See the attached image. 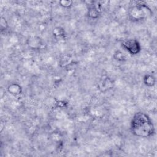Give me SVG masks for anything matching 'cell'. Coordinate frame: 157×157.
<instances>
[{
    "instance_id": "52a82bcc",
    "label": "cell",
    "mask_w": 157,
    "mask_h": 157,
    "mask_svg": "<svg viewBox=\"0 0 157 157\" xmlns=\"http://www.w3.org/2000/svg\"><path fill=\"white\" fill-rule=\"evenodd\" d=\"M113 58L119 61H124L126 60V56L125 54H124L120 50H117L113 54Z\"/></svg>"
},
{
    "instance_id": "277c9868",
    "label": "cell",
    "mask_w": 157,
    "mask_h": 157,
    "mask_svg": "<svg viewBox=\"0 0 157 157\" xmlns=\"http://www.w3.org/2000/svg\"><path fill=\"white\" fill-rule=\"evenodd\" d=\"M7 91L10 94L13 96H17L21 94L22 88L21 86L17 83H12L7 87Z\"/></svg>"
},
{
    "instance_id": "6da1fadb",
    "label": "cell",
    "mask_w": 157,
    "mask_h": 157,
    "mask_svg": "<svg viewBox=\"0 0 157 157\" xmlns=\"http://www.w3.org/2000/svg\"><path fill=\"white\" fill-rule=\"evenodd\" d=\"M132 133L139 137H149L155 133V127L150 117L143 112H137L131 121Z\"/></svg>"
},
{
    "instance_id": "3957f363",
    "label": "cell",
    "mask_w": 157,
    "mask_h": 157,
    "mask_svg": "<svg viewBox=\"0 0 157 157\" xmlns=\"http://www.w3.org/2000/svg\"><path fill=\"white\" fill-rule=\"evenodd\" d=\"M145 6L142 4H136L132 6L129 10V17L132 20L139 21L145 17Z\"/></svg>"
},
{
    "instance_id": "ba28073f",
    "label": "cell",
    "mask_w": 157,
    "mask_h": 157,
    "mask_svg": "<svg viewBox=\"0 0 157 157\" xmlns=\"http://www.w3.org/2000/svg\"><path fill=\"white\" fill-rule=\"evenodd\" d=\"M59 4L62 7L68 8L72 6V1H59Z\"/></svg>"
},
{
    "instance_id": "8992f818",
    "label": "cell",
    "mask_w": 157,
    "mask_h": 157,
    "mask_svg": "<svg viewBox=\"0 0 157 157\" xmlns=\"http://www.w3.org/2000/svg\"><path fill=\"white\" fill-rule=\"evenodd\" d=\"M144 82L148 86H152L155 84V78L150 74L146 75L144 78Z\"/></svg>"
},
{
    "instance_id": "9c48e42d",
    "label": "cell",
    "mask_w": 157,
    "mask_h": 157,
    "mask_svg": "<svg viewBox=\"0 0 157 157\" xmlns=\"http://www.w3.org/2000/svg\"><path fill=\"white\" fill-rule=\"evenodd\" d=\"M7 26V23L6 22V19L4 18H3V17H1V31L5 29Z\"/></svg>"
},
{
    "instance_id": "5b68a950",
    "label": "cell",
    "mask_w": 157,
    "mask_h": 157,
    "mask_svg": "<svg viewBox=\"0 0 157 157\" xmlns=\"http://www.w3.org/2000/svg\"><path fill=\"white\" fill-rule=\"evenodd\" d=\"M99 13V10L98 8L95 5L90 6L88 9V15L92 18H96L98 17Z\"/></svg>"
},
{
    "instance_id": "7a4b0ae2",
    "label": "cell",
    "mask_w": 157,
    "mask_h": 157,
    "mask_svg": "<svg viewBox=\"0 0 157 157\" xmlns=\"http://www.w3.org/2000/svg\"><path fill=\"white\" fill-rule=\"evenodd\" d=\"M121 45L126 50L132 55L138 54L141 50V47L139 41L135 39L124 40L123 41Z\"/></svg>"
}]
</instances>
